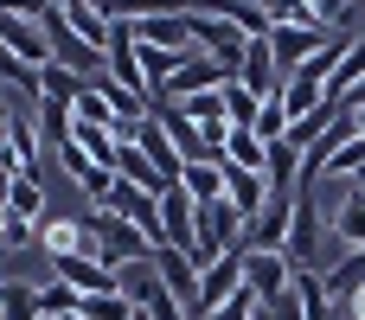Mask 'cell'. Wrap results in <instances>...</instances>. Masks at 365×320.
Listing matches in <instances>:
<instances>
[{"mask_svg": "<svg viewBox=\"0 0 365 320\" xmlns=\"http://www.w3.org/2000/svg\"><path fill=\"white\" fill-rule=\"evenodd\" d=\"M289 282H295V263L282 257V250H244V289L269 308V301H282L289 295Z\"/></svg>", "mask_w": 365, "mask_h": 320, "instance_id": "3957f363", "label": "cell"}, {"mask_svg": "<svg viewBox=\"0 0 365 320\" xmlns=\"http://www.w3.org/2000/svg\"><path fill=\"white\" fill-rule=\"evenodd\" d=\"M257 320H269V308H263V314H257Z\"/></svg>", "mask_w": 365, "mask_h": 320, "instance_id": "74e56055", "label": "cell"}, {"mask_svg": "<svg viewBox=\"0 0 365 320\" xmlns=\"http://www.w3.org/2000/svg\"><path fill=\"white\" fill-rule=\"evenodd\" d=\"M192 45L205 51V58H218V64H244V51H250V38L231 26V19H218V13H192Z\"/></svg>", "mask_w": 365, "mask_h": 320, "instance_id": "5b68a950", "label": "cell"}, {"mask_svg": "<svg viewBox=\"0 0 365 320\" xmlns=\"http://www.w3.org/2000/svg\"><path fill=\"white\" fill-rule=\"evenodd\" d=\"M289 231H295V192H276V199L244 224V244H237V250H282V257H289Z\"/></svg>", "mask_w": 365, "mask_h": 320, "instance_id": "7a4b0ae2", "label": "cell"}, {"mask_svg": "<svg viewBox=\"0 0 365 320\" xmlns=\"http://www.w3.org/2000/svg\"><path fill=\"white\" fill-rule=\"evenodd\" d=\"M257 314H263V301H257L250 289H237V295H231L218 314H205V320H257Z\"/></svg>", "mask_w": 365, "mask_h": 320, "instance_id": "1f68e13d", "label": "cell"}, {"mask_svg": "<svg viewBox=\"0 0 365 320\" xmlns=\"http://www.w3.org/2000/svg\"><path fill=\"white\" fill-rule=\"evenodd\" d=\"M244 289V250H231V257H218L205 276H199V301H192V320H205V314H218L231 295Z\"/></svg>", "mask_w": 365, "mask_h": 320, "instance_id": "8992f818", "label": "cell"}, {"mask_svg": "<svg viewBox=\"0 0 365 320\" xmlns=\"http://www.w3.org/2000/svg\"><path fill=\"white\" fill-rule=\"evenodd\" d=\"M0 231H6V250H26V244H38V224H19V218H0Z\"/></svg>", "mask_w": 365, "mask_h": 320, "instance_id": "d6a6232c", "label": "cell"}, {"mask_svg": "<svg viewBox=\"0 0 365 320\" xmlns=\"http://www.w3.org/2000/svg\"><path fill=\"white\" fill-rule=\"evenodd\" d=\"M45 96H51V103H77V96H83V77H71V71L45 64Z\"/></svg>", "mask_w": 365, "mask_h": 320, "instance_id": "f546056e", "label": "cell"}, {"mask_svg": "<svg viewBox=\"0 0 365 320\" xmlns=\"http://www.w3.org/2000/svg\"><path fill=\"white\" fill-rule=\"evenodd\" d=\"M0 218L38 224V218H45V180H38V173H19V180L6 186V212H0Z\"/></svg>", "mask_w": 365, "mask_h": 320, "instance_id": "2e32d148", "label": "cell"}, {"mask_svg": "<svg viewBox=\"0 0 365 320\" xmlns=\"http://www.w3.org/2000/svg\"><path fill=\"white\" fill-rule=\"evenodd\" d=\"M321 237H327V224H321V212H314V192H308V186H295V231H289V263H295V269H321Z\"/></svg>", "mask_w": 365, "mask_h": 320, "instance_id": "277c9868", "label": "cell"}, {"mask_svg": "<svg viewBox=\"0 0 365 320\" xmlns=\"http://www.w3.org/2000/svg\"><path fill=\"white\" fill-rule=\"evenodd\" d=\"M257 135H263V141H282V135H289V109H282V96H269V103H263Z\"/></svg>", "mask_w": 365, "mask_h": 320, "instance_id": "4dcf8cb0", "label": "cell"}, {"mask_svg": "<svg viewBox=\"0 0 365 320\" xmlns=\"http://www.w3.org/2000/svg\"><path fill=\"white\" fill-rule=\"evenodd\" d=\"M263 13H269V26H321L314 0H263ZM327 32H334V26H327Z\"/></svg>", "mask_w": 365, "mask_h": 320, "instance_id": "4316f807", "label": "cell"}, {"mask_svg": "<svg viewBox=\"0 0 365 320\" xmlns=\"http://www.w3.org/2000/svg\"><path fill=\"white\" fill-rule=\"evenodd\" d=\"M115 173H122L128 186H141V192H154V199H167V192H173V186H167V173H160V167H154V160H148V154H141L135 141H128V148L115 154Z\"/></svg>", "mask_w": 365, "mask_h": 320, "instance_id": "5bb4252c", "label": "cell"}, {"mask_svg": "<svg viewBox=\"0 0 365 320\" xmlns=\"http://www.w3.org/2000/svg\"><path fill=\"white\" fill-rule=\"evenodd\" d=\"M237 77H244L263 103H269V96H282V83H289V77H282V64H276V51H269V38H250V51H244Z\"/></svg>", "mask_w": 365, "mask_h": 320, "instance_id": "7c38bea8", "label": "cell"}, {"mask_svg": "<svg viewBox=\"0 0 365 320\" xmlns=\"http://www.w3.org/2000/svg\"><path fill=\"white\" fill-rule=\"evenodd\" d=\"M154 282H160V269H154V257H148V263H122V269H115V289H122V295H128L135 308H141V301L154 295Z\"/></svg>", "mask_w": 365, "mask_h": 320, "instance_id": "484cf974", "label": "cell"}, {"mask_svg": "<svg viewBox=\"0 0 365 320\" xmlns=\"http://www.w3.org/2000/svg\"><path fill=\"white\" fill-rule=\"evenodd\" d=\"M51 276H58V282H71L77 295H122V289H115V269H109V263H96V257H58V263H51Z\"/></svg>", "mask_w": 365, "mask_h": 320, "instance_id": "8fae6325", "label": "cell"}, {"mask_svg": "<svg viewBox=\"0 0 365 320\" xmlns=\"http://www.w3.org/2000/svg\"><path fill=\"white\" fill-rule=\"evenodd\" d=\"M314 13H321V26L346 32V0H314Z\"/></svg>", "mask_w": 365, "mask_h": 320, "instance_id": "836d02e7", "label": "cell"}, {"mask_svg": "<svg viewBox=\"0 0 365 320\" xmlns=\"http://www.w3.org/2000/svg\"><path fill=\"white\" fill-rule=\"evenodd\" d=\"M180 192H192V205H218L225 199V160H186Z\"/></svg>", "mask_w": 365, "mask_h": 320, "instance_id": "9a60e30c", "label": "cell"}, {"mask_svg": "<svg viewBox=\"0 0 365 320\" xmlns=\"http://www.w3.org/2000/svg\"><path fill=\"white\" fill-rule=\"evenodd\" d=\"M327 231L346 244V250H365V186H353L340 205H334V218H327Z\"/></svg>", "mask_w": 365, "mask_h": 320, "instance_id": "e0dca14e", "label": "cell"}, {"mask_svg": "<svg viewBox=\"0 0 365 320\" xmlns=\"http://www.w3.org/2000/svg\"><path fill=\"white\" fill-rule=\"evenodd\" d=\"M295 301H302V320H340L327 282H321V269H295Z\"/></svg>", "mask_w": 365, "mask_h": 320, "instance_id": "ffe728a7", "label": "cell"}, {"mask_svg": "<svg viewBox=\"0 0 365 320\" xmlns=\"http://www.w3.org/2000/svg\"><path fill=\"white\" fill-rule=\"evenodd\" d=\"M353 135H365V109H353Z\"/></svg>", "mask_w": 365, "mask_h": 320, "instance_id": "e575fe53", "label": "cell"}, {"mask_svg": "<svg viewBox=\"0 0 365 320\" xmlns=\"http://www.w3.org/2000/svg\"><path fill=\"white\" fill-rule=\"evenodd\" d=\"M225 199H231V205L244 212V224H250V218L276 199V186H269V173H244V167H231V160H225Z\"/></svg>", "mask_w": 365, "mask_h": 320, "instance_id": "4fadbf2b", "label": "cell"}, {"mask_svg": "<svg viewBox=\"0 0 365 320\" xmlns=\"http://www.w3.org/2000/svg\"><path fill=\"white\" fill-rule=\"evenodd\" d=\"M83 314L90 320H135L141 308H135L128 295H83Z\"/></svg>", "mask_w": 365, "mask_h": 320, "instance_id": "f1b7e54d", "label": "cell"}, {"mask_svg": "<svg viewBox=\"0 0 365 320\" xmlns=\"http://www.w3.org/2000/svg\"><path fill=\"white\" fill-rule=\"evenodd\" d=\"M135 148L167 173V186H180V173H186V154L173 148V135H167V122L160 115H141V128H135Z\"/></svg>", "mask_w": 365, "mask_h": 320, "instance_id": "ba28073f", "label": "cell"}, {"mask_svg": "<svg viewBox=\"0 0 365 320\" xmlns=\"http://www.w3.org/2000/svg\"><path fill=\"white\" fill-rule=\"evenodd\" d=\"M269 186L276 192H295L302 186V148L282 135V141H269Z\"/></svg>", "mask_w": 365, "mask_h": 320, "instance_id": "44dd1931", "label": "cell"}, {"mask_svg": "<svg viewBox=\"0 0 365 320\" xmlns=\"http://www.w3.org/2000/svg\"><path fill=\"white\" fill-rule=\"evenodd\" d=\"M0 320H45L38 282H0Z\"/></svg>", "mask_w": 365, "mask_h": 320, "instance_id": "603a6c76", "label": "cell"}, {"mask_svg": "<svg viewBox=\"0 0 365 320\" xmlns=\"http://www.w3.org/2000/svg\"><path fill=\"white\" fill-rule=\"evenodd\" d=\"M154 269H160V289L192 314V301H199V269H192V257L173 250V244H160V250H154Z\"/></svg>", "mask_w": 365, "mask_h": 320, "instance_id": "9c48e42d", "label": "cell"}, {"mask_svg": "<svg viewBox=\"0 0 365 320\" xmlns=\"http://www.w3.org/2000/svg\"><path fill=\"white\" fill-rule=\"evenodd\" d=\"M77 224H83V257H96V263H109V269L148 263V257H154V237L135 231V224H128L122 212H109V205H90Z\"/></svg>", "mask_w": 365, "mask_h": 320, "instance_id": "6da1fadb", "label": "cell"}, {"mask_svg": "<svg viewBox=\"0 0 365 320\" xmlns=\"http://www.w3.org/2000/svg\"><path fill=\"white\" fill-rule=\"evenodd\" d=\"M225 160L244 167V173H269V141H263L257 128H231V135H225Z\"/></svg>", "mask_w": 365, "mask_h": 320, "instance_id": "d6986e66", "label": "cell"}, {"mask_svg": "<svg viewBox=\"0 0 365 320\" xmlns=\"http://www.w3.org/2000/svg\"><path fill=\"white\" fill-rule=\"evenodd\" d=\"M38 308H45V320H51V314H77L83 295H77L71 282H38Z\"/></svg>", "mask_w": 365, "mask_h": 320, "instance_id": "83f0119b", "label": "cell"}, {"mask_svg": "<svg viewBox=\"0 0 365 320\" xmlns=\"http://www.w3.org/2000/svg\"><path fill=\"white\" fill-rule=\"evenodd\" d=\"M340 320H353V308H340Z\"/></svg>", "mask_w": 365, "mask_h": 320, "instance_id": "d590c367", "label": "cell"}, {"mask_svg": "<svg viewBox=\"0 0 365 320\" xmlns=\"http://www.w3.org/2000/svg\"><path fill=\"white\" fill-rule=\"evenodd\" d=\"M192 237H199V205H192V192H167L160 199V244H173V250H192Z\"/></svg>", "mask_w": 365, "mask_h": 320, "instance_id": "30bf717a", "label": "cell"}, {"mask_svg": "<svg viewBox=\"0 0 365 320\" xmlns=\"http://www.w3.org/2000/svg\"><path fill=\"white\" fill-rule=\"evenodd\" d=\"M32 115H38V135H45L51 148H64V141L77 135V109H71V103H51V96H45Z\"/></svg>", "mask_w": 365, "mask_h": 320, "instance_id": "d4e9b609", "label": "cell"}, {"mask_svg": "<svg viewBox=\"0 0 365 320\" xmlns=\"http://www.w3.org/2000/svg\"><path fill=\"white\" fill-rule=\"evenodd\" d=\"M0 250H6V231H0Z\"/></svg>", "mask_w": 365, "mask_h": 320, "instance_id": "8d00e7d4", "label": "cell"}, {"mask_svg": "<svg viewBox=\"0 0 365 320\" xmlns=\"http://www.w3.org/2000/svg\"><path fill=\"white\" fill-rule=\"evenodd\" d=\"M225 115H231V128H257V115H263V96H257L244 77H231V83H225Z\"/></svg>", "mask_w": 365, "mask_h": 320, "instance_id": "cb8c5ba5", "label": "cell"}, {"mask_svg": "<svg viewBox=\"0 0 365 320\" xmlns=\"http://www.w3.org/2000/svg\"><path fill=\"white\" fill-rule=\"evenodd\" d=\"M38 244H45L51 263L58 257H83V224L77 218H51V224H38Z\"/></svg>", "mask_w": 365, "mask_h": 320, "instance_id": "7402d4cb", "label": "cell"}, {"mask_svg": "<svg viewBox=\"0 0 365 320\" xmlns=\"http://www.w3.org/2000/svg\"><path fill=\"white\" fill-rule=\"evenodd\" d=\"M321 282H327V295H334V308H346L353 295L365 289V250H346L334 269H321Z\"/></svg>", "mask_w": 365, "mask_h": 320, "instance_id": "ac0fdd59", "label": "cell"}, {"mask_svg": "<svg viewBox=\"0 0 365 320\" xmlns=\"http://www.w3.org/2000/svg\"><path fill=\"white\" fill-rule=\"evenodd\" d=\"M327 38H334L327 26H276V32H269V51H276L282 77H295V71H302V64H308V58H314Z\"/></svg>", "mask_w": 365, "mask_h": 320, "instance_id": "52a82bcc", "label": "cell"}]
</instances>
